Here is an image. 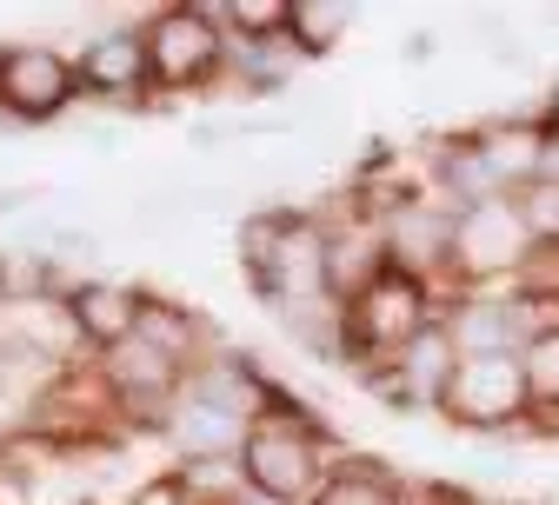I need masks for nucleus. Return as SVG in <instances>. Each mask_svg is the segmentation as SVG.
<instances>
[{"label":"nucleus","instance_id":"nucleus-14","mask_svg":"<svg viewBox=\"0 0 559 505\" xmlns=\"http://www.w3.org/2000/svg\"><path fill=\"white\" fill-rule=\"evenodd\" d=\"M520 366H526V393H533V406H559V326L539 333V339L520 352Z\"/></svg>","mask_w":559,"mask_h":505},{"label":"nucleus","instance_id":"nucleus-2","mask_svg":"<svg viewBox=\"0 0 559 505\" xmlns=\"http://www.w3.org/2000/svg\"><path fill=\"white\" fill-rule=\"evenodd\" d=\"M433 320H440L433 286L400 273V266H386L373 286H360V293L340 306V359H354L367 380H380L400 359V346L419 339Z\"/></svg>","mask_w":559,"mask_h":505},{"label":"nucleus","instance_id":"nucleus-16","mask_svg":"<svg viewBox=\"0 0 559 505\" xmlns=\"http://www.w3.org/2000/svg\"><path fill=\"white\" fill-rule=\"evenodd\" d=\"M539 180H559V127H546V154H539Z\"/></svg>","mask_w":559,"mask_h":505},{"label":"nucleus","instance_id":"nucleus-13","mask_svg":"<svg viewBox=\"0 0 559 505\" xmlns=\"http://www.w3.org/2000/svg\"><path fill=\"white\" fill-rule=\"evenodd\" d=\"M354 27V8H326V0H294L287 8V47L294 53H333Z\"/></svg>","mask_w":559,"mask_h":505},{"label":"nucleus","instance_id":"nucleus-1","mask_svg":"<svg viewBox=\"0 0 559 505\" xmlns=\"http://www.w3.org/2000/svg\"><path fill=\"white\" fill-rule=\"evenodd\" d=\"M326 425L300 406H287V393H280L253 432H247V446H240V479L253 498L266 505H313V492L326 485Z\"/></svg>","mask_w":559,"mask_h":505},{"label":"nucleus","instance_id":"nucleus-7","mask_svg":"<svg viewBox=\"0 0 559 505\" xmlns=\"http://www.w3.org/2000/svg\"><path fill=\"white\" fill-rule=\"evenodd\" d=\"M453 366H460V346H453V326L447 320H433L419 339H406L400 346V359L373 380L400 412H440V399H447V386H453Z\"/></svg>","mask_w":559,"mask_h":505},{"label":"nucleus","instance_id":"nucleus-17","mask_svg":"<svg viewBox=\"0 0 559 505\" xmlns=\"http://www.w3.org/2000/svg\"><path fill=\"white\" fill-rule=\"evenodd\" d=\"M433 505H479V498H466V492H433Z\"/></svg>","mask_w":559,"mask_h":505},{"label":"nucleus","instance_id":"nucleus-19","mask_svg":"<svg viewBox=\"0 0 559 505\" xmlns=\"http://www.w3.org/2000/svg\"><path fill=\"white\" fill-rule=\"evenodd\" d=\"M0 380H8V359H0Z\"/></svg>","mask_w":559,"mask_h":505},{"label":"nucleus","instance_id":"nucleus-9","mask_svg":"<svg viewBox=\"0 0 559 505\" xmlns=\"http://www.w3.org/2000/svg\"><path fill=\"white\" fill-rule=\"evenodd\" d=\"M74 81L100 100H140L154 87V67H147V40L140 27H107L74 53Z\"/></svg>","mask_w":559,"mask_h":505},{"label":"nucleus","instance_id":"nucleus-15","mask_svg":"<svg viewBox=\"0 0 559 505\" xmlns=\"http://www.w3.org/2000/svg\"><path fill=\"white\" fill-rule=\"evenodd\" d=\"M520 213H526V227L539 247H559V180H533L526 193H513Z\"/></svg>","mask_w":559,"mask_h":505},{"label":"nucleus","instance_id":"nucleus-4","mask_svg":"<svg viewBox=\"0 0 559 505\" xmlns=\"http://www.w3.org/2000/svg\"><path fill=\"white\" fill-rule=\"evenodd\" d=\"M140 40H147L154 87H206L227 67V27L214 21V8H160Z\"/></svg>","mask_w":559,"mask_h":505},{"label":"nucleus","instance_id":"nucleus-11","mask_svg":"<svg viewBox=\"0 0 559 505\" xmlns=\"http://www.w3.org/2000/svg\"><path fill=\"white\" fill-rule=\"evenodd\" d=\"M133 339H147L154 352H167L180 373H193L200 359H206V326L174 306V300H140V320H133Z\"/></svg>","mask_w":559,"mask_h":505},{"label":"nucleus","instance_id":"nucleus-18","mask_svg":"<svg viewBox=\"0 0 559 505\" xmlns=\"http://www.w3.org/2000/svg\"><path fill=\"white\" fill-rule=\"evenodd\" d=\"M546 127H559V94H552V100H546Z\"/></svg>","mask_w":559,"mask_h":505},{"label":"nucleus","instance_id":"nucleus-5","mask_svg":"<svg viewBox=\"0 0 559 505\" xmlns=\"http://www.w3.org/2000/svg\"><path fill=\"white\" fill-rule=\"evenodd\" d=\"M440 412L466 432H507L533 419V393H526V366L520 359H460L453 386L440 399Z\"/></svg>","mask_w":559,"mask_h":505},{"label":"nucleus","instance_id":"nucleus-12","mask_svg":"<svg viewBox=\"0 0 559 505\" xmlns=\"http://www.w3.org/2000/svg\"><path fill=\"white\" fill-rule=\"evenodd\" d=\"M313 505H413V485L393 479L373 459H354V466H333L326 472V485L313 492Z\"/></svg>","mask_w":559,"mask_h":505},{"label":"nucleus","instance_id":"nucleus-8","mask_svg":"<svg viewBox=\"0 0 559 505\" xmlns=\"http://www.w3.org/2000/svg\"><path fill=\"white\" fill-rule=\"evenodd\" d=\"M160 432H167V440H174L187 459H240V446H247L253 419H240L234 406L206 399V393H193V386L180 380V393H174V406H167Z\"/></svg>","mask_w":559,"mask_h":505},{"label":"nucleus","instance_id":"nucleus-10","mask_svg":"<svg viewBox=\"0 0 559 505\" xmlns=\"http://www.w3.org/2000/svg\"><path fill=\"white\" fill-rule=\"evenodd\" d=\"M67 313H74V326H81V346L107 352V346L133 339L140 293H127V286H107V279H81L74 293H67Z\"/></svg>","mask_w":559,"mask_h":505},{"label":"nucleus","instance_id":"nucleus-6","mask_svg":"<svg viewBox=\"0 0 559 505\" xmlns=\"http://www.w3.org/2000/svg\"><path fill=\"white\" fill-rule=\"evenodd\" d=\"M81 94L74 60L40 47V40H14L0 47V120H53Z\"/></svg>","mask_w":559,"mask_h":505},{"label":"nucleus","instance_id":"nucleus-3","mask_svg":"<svg viewBox=\"0 0 559 505\" xmlns=\"http://www.w3.org/2000/svg\"><path fill=\"white\" fill-rule=\"evenodd\" d=\"M539 253L520 200H479L453 213V286L460 293H486V286H520L526 260Z\"/></svg>","mask_w":559,"mask_h":505}]
</instances>
